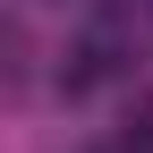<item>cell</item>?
<instances>
[{"mask_svg": "<svg viewBox=\"0 0 153 153\" xmlns=\"http://www.w3.org/2000/svg\"><path fill=\"white\" fill-rule=\"evenodd\" d=\"M94 153H153V102H145V94L119 111V128H111V136L94 145Z\"/></svg>", "mask_w": 153, "mask_h": 153, "instance_id": "cell-1", "label": "cell"}]
</instances>
